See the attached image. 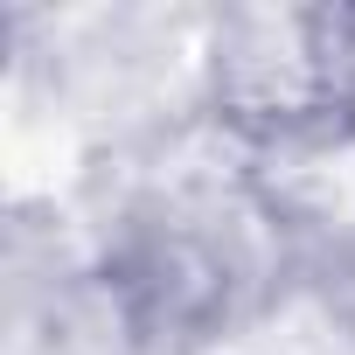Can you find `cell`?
I'll return each mask as SVG.
<instances>
[{
  "label": "cell",
  "instance_id": "6da1fadb",
  "mask_svg": "<svg viewBox=\"0 0 355 355\" xmlns=\"http://www.w3.org/2000/svg\"><path fill=\"white\" fill-rule=\"evenodd\" d=\"M216 105L251 139L341 132L355 119V15H237L216 35Z\"/></svg>",
  "mask_w": 355,
  "mask_h": 355
}]
</instances>
